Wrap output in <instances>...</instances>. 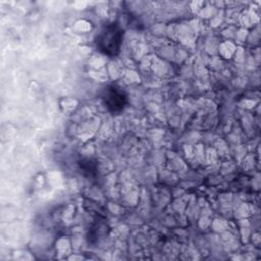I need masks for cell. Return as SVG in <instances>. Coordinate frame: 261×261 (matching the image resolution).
Here are the masks:
<instances>
[{
  "instance_id": "obj_1",
  "label": "cell",
  "mask_w": 261,
  "mask_h": 261,
  "mask_svg": "<svg viewBox=\"0 0 261 261\" xmlns=\"http://www.w3.org/2000/svg\"><path fill=\"white\" fill-rule=\"evenodd\" d=\"M123 32L115 23L106 24L97 38V47L107 56L113 57L119 53Z\"/></svg>"
},
{
  "instance_id": "obj_2",
  "label": "cell",
  "mask_w": 261,
  "mask_h": 261,
  "mask_svg": "<svg viewBox=\"0 0 261 261\" xmlns=\"http://www.w3.org/2000/svg\"><path fill=\"white\" fill-rule=\"evenodd\" d=\"M103 100L107 109L113 113L121 111L126 104L125 94L115 86H109L105 89Z\"/></svg>"
}]
</instances>
